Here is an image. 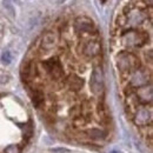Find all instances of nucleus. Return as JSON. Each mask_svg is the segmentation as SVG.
<instances>
[{
	"label": "nucleus",
	"mask_w": 153,
	"mask_h": 153,
	"mask_svg": "<svg viewBox=\"0 0 153 153\" xmlns=\"http://www.w3.org/2000/svg\"><path fill=\"white\" fill-rule=\"evenodd\" d=\"M65 85L68 87V90L73 93H79L81 91V88H84L85 85V80L76 73H71L66 76V81Z\"/></svg>",
	"instance_id": "nucleus-1"
},
{
	"label": "nucleus",
	"mask_w": 153,
	"mask_h": 153,
	"mask_svg": "<svg viewBox=\"0 0 153 153\" xmlns=\"http://www.w3.org/2000/svg\"><path fill=\"white\" fill-rule=\"evenodd\" d=\"M2 5H4V7L8 11V13H10L12 17L16 14V10H14L13 4L11 2V0H2Z\"/></svg>",
	"instance_id": "nucleus-2"
},
{
	"label": "nucleus",
	"mask_w": 153,
	"mask_h": 153,
	"mask_svg": "<svg viewBox=\"0 0 153 153\" xmlns=\"http://www.w3.org/2000/svg\"><path fill=\"white\" fill-rule=\"evenodd\" d=\"M1 60H2V62H5V64H10L11 62V60H12V57H11V53L10 52H4L2 53V56H1Z\"/></svg>",
	"instance_id": "nucleus-3"
}]
</instances>
